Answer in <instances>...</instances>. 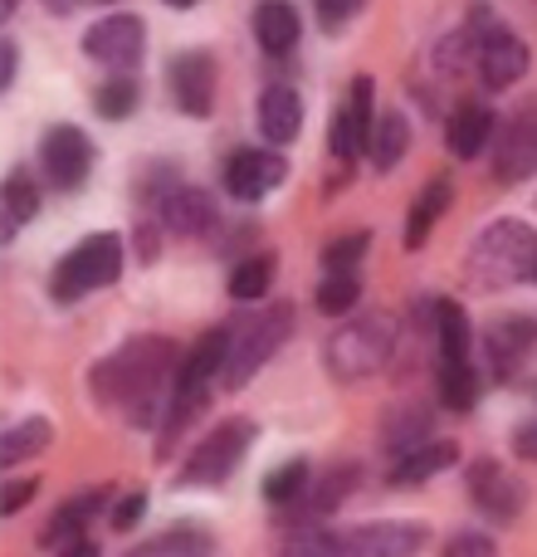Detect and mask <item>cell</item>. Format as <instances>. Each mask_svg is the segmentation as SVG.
I'll return each mask as SVG.
<instances>
[{
	"label": "cell",
	"mask_w": 537,
	"mask_h": 557,
	"mask_svg": "<svg viewBox=\"0 0 537 557\" xmlns=\"http://www.w3.org/2000/svg\"><path fill=\"white\" fill-rule=\"evenodd\" d=\"M176 382H182V352H176L172 337H127L117 352H108L93 367L88 386H93L98 406L117 411L133 425H157L172 411Z\"/></svg>",
	"instance_id": "obj_1"
},
{
	"label": "cell",
	"mask_w": 537,
	"mask_h": 557,
	"mask_svg": "<svg viewBox=\"0 0 537 557\" xmlns=\"http://www.w3.org/2000/svg\"><path fill=\"white\" fill-rule=\"evenodd\" d=\"M537 270V231L523 221H494L474 235L464 255V274L479 288H509Z\"/></svg>",
	"instance_id": "obj_2"
},
{
	"label": "cell",
	"mask_w": 537,
	"mask_h": 557,
	"mask_svg": "<svg viewBox=\"0 0 537 557\" xmlns=\"http://www.w3.org/2000/svg\"><path fill=\"white\" fill-rule=\"evenodd\" d=\"M396 347V323L386 313H362L352 323H342L327 337V372L337 382H366L372 372H382L386 357Z\"/></svg>",
	"instance_id": "obj_3"
},
{
	"label": "cell",
	"mask_w": 537,
	"mask_h": 557,
	"mask_svg": "<svg viewBox=\"0 0 537 557\" xmlns=\"http://www.w3.org/2000/svg\"><path fill=\"white\" fill-rule=\"evenodd\" d=\"M117 274H123V235L98 231V235H88V240H78L74 250L54 264L49 294H54L59 304H78V298L117 284Z\"/></svg>",
	"instance_id": "obj_4"
},
{
	"label": "cell",
	"mask_w": 537,
	"mask_h": 557,
	"mask_svg": "<svg viewBox=\"0 0 537 557\" xmlns=\"http://www.w3.org/2000/svg\"><path fill=\"white\" fill-rule=\"evenodd\" d=\"M288 333H294V308H288V304L268 308V313L240 318V323L230 327V357H225L221 382L225 386H245L268 362V357L288 343Z\"/></svg>",
	"instance_id": "obj_5"
},
{
	"label": "cell",
	"mask_w": 537,
	"mask_h": 557,
	"mask_svg": "<svg viewBox=\"0 0 537 557\" xmlns=\"http://www.w3.org/2000/svg\"><path fill=\"white\" fill-rule=\"evenodd\" d=\"M254 445V421L235 416V421H221L211 435L196 441V450L186 455L182 465V484L186 490H201V484H225L235 474V465L245 460V450Z\"/></svg>",
	"instance_id": "obj_6"
},
{
	"label": "cell",
	"mask_w": 537,
	"mask_h": 557,
	"mask_svg": "<svg viewBox=\"0 0 537 557\" xmlns=\"http://www.w3.org/2000/svg\"><path fill=\"white\" fill-rule=\"evenodd\" d=\"M93 162H98V147L84 127L74 123H54L39 143V172L54 191H78V186L93 176Z\"/></svg>",
	"instance_id": "obj_7"
},
{
	"label": "cell",
	"mask_w": 537,
	"mask_h": 557,
	"mask_svg": "<svg viewBox=\"0 0 537 557\" xmlns=\"http://www.w3.org/2000/svg\"><path fill=\"white\" fill-rule=\"evenodd\" d=\"M84 54L93 59V64H108L113 74H127V69H137L147 54V25L137 15H127V10H113V15L93 20V25L84 29Z\"/></svg>",
	"instance_id": "obj_8"
},
{
	"label": "cell",
	"mask_w": 537,
	"mask_h": 557,
	"mask_svg": "<svg viewBox=\"0 0 537 557\" xmlns=\"http://www.w3.org/2000/svg\"><path fill=\"white\" fill-rule=\"evenodd\" d=\"M464 484H470L474 509H479L489 523H519L523 509H528V484H523L519 474L503 470L499 460H474L470 474H464Z\"/></svg>",
	"instance_id": "obj_9"
},
{
	"label": "cell",
	"mask_w": 537,
	"mask_h": 557,
	"mask_svg": "<svg viewBox=\"0 0 537 557\" xmlns=\"http://www.w3.org/2000/svg\"><path fill=\"white\" fill-rule=\"evenodd\" d=\"M470 39H474V69H479L484 88H509V84H519V78L528 74L533 54L509 25L484 20V29H474Z\"/></svg>",
	"instance_id": "obj_10"
},
{
	"label": "cell",
	"mask_w": 537,
	"mask_h": 557,
	"mask_svg": "<svg viewBox=\"0 0 537 557\" xmlns=\"http://www.w3.org/2000/svg\"><path fill=\"white\" fill-rule=\"evenodd\" d=\"M494 176L503 186H519L528 176H537V98H528L523 108L509 113L499 147H494Z\"/></svg>",
	"instance_id": "obj_11"
},
{
	"label": "cell",
	"mask_w": 537,
	"mask_h": 557,
	"mask_svg": "<svg viewBox=\"0 0 537 557\" xmlns=\"http://www.w3.org/2000/svg\"><path fill=\"white\" fill-rule=\"evenodd\" d=\"M372 94H376V84H372L366 74H357V78H352V94H347L342 108L333 113V127H327V147H333V157H342V162H357V157L372 147V133H376Z\"/></svg>",
	"instance_id": "obj_12"
},
{
	"label": "cell",
	"mask_w": 537,
	"mask_h": 557,
	"mask_svg": "<svg viewBox=\"0 0 537 557\" xmlns=\"http://www.w3.org/2000/svg\"><path fill=\"white\" fill-rule=\"evenodd\" d=\"M166 84H172V98L186 117H211L215 108V84H221V69H215V54L205 49H186L166 64Z\"/></svg>",
	"instance_id": "obj_13"
},
{
	"label": "cell",
	"mask_w": 537,
	"mask_h": 557,
	"mask_svg": "<svg viewBox=\"0 0 537 557\" xmlns=\"http://www.w3.org/2000/svg\"><path fill=\"white\" fill-rule=\"evenodd\" d=\"M288 182V162L268 147H240V152L225 157V191L235 201H260L274 186Z\"/></svg>",
	"instance_id": "obj_14"
},
{
	"label": "cell",
	"mask_w": 537,
	"mask_h": 557,
	"mask_svg": "<svg viewBox=\"0 0 537 557\" xmlns=\"http://www.w3.org/2000/svg\"><path fill=\"white\" fill-rule=\"evenodd\" d=\"M430 533L421 523H362V529L342 533V557H421Z\"/></svg>",
	"instance_id": "obj_15"
},
{
	"label": "cell",
	"mask_w": 537,
	"mask_h": 557,
	"mask_svg": "<svg viewBox=\"0 0 537 557\" xmlns=\"http://www.w3.org/2000/svg\"><path fill=\"white\" fill-rule=\"evenodd\" d=\"M352 490H357V465H333L327 474H313V484L303 490V499L288 504V509H278V519L313 529L317 519H327V513L342 509V499H347Z\"/></svg>",
	"instance_id": "obj_16"
},
{
	"label": "cell",
	"mask_w": 537,
	"mask_h": 557,
	"mask_svg": "<svg viewBox=\"0 0 537 557\" xmlns=\"http://www.w3.org/2000/svg\"><path fill=\"white\" fill-rule=\"evenodd\" d=\"M157 206H162L166 231H176V235H205L215 225V201L201 186L166 182L162 191H157Z\"/></svg>",
	"instance_id": "obj_17"
},
{
	"label": "cell",
	"mask_w": 537,
	"mask_h": 557,
	"mask_svg": "<svg viewBox=\"0 0 537 557\" xmlns=\"http://www.w3.org/2000/svg\"><path fill=\"white\" fill-rule=\"evenodd\" d=\"M435 352H440V367L435 372H470V313H464L454 298H440L435 304Z\"/></svg>",
	"instance_id": "obj_18"
},
{
	"label": "cell",
	"mask_w": 537,
	"mask_h": 557,
	"mask_svg": "<svg viewBox=\"0 0 537 557\" xmlns=\"http://www.w3.org/2000/svg\"><path fill=\"white\" fill-rule=\"evenodd\" d=\"M260 133L274 147H288L303 133V98L294 84H268L260 94Z\"/></svg>",
	"instance_id": "obj_19"
},
{
	"label": "cell",
	"mask_w": 537,
	"mask_h": 557,
	"mask_svg": "<svg viewBox=\"0 0 537 557\" xmlns=\"http://www.w3.org/2000/svg\"><path fill=\"white\" fill-rule=\"evenodd\" d=\"M108 504V490H84V494H68L64 504L54 509V519L39 529V543L45 548H64V543L84 539V529L93 523V513Z\"/></svg>",
	"instance_id": "obj_20"
},
{
	"label": "cell",
	"mask_w": 537,
	"mask_h": 557,
	"mask_svg": "<svg viewBox=\"0 0 537 557\" xmlns=\"http://www.w3.org/2000/svg\"><path fill=\"white\" fill-rule=\"evenodd\" d=\"M494 127H499V117H494L489 103H460L450 113V123H445V143H450V152L460 162H474L484 152V143L494 137Z\"/></svg>",
	"instance_id": "obj_21"
},
{
	"label": "cell",
	"mask_w": 537,
	"mask_h": 557,
	"mask_svg": "<svg viewBox=\"0 0 537 557\" xmlns=\"http://www.w3.org/2000/svg\"><path fill=\"white\" fill-rule=\"evenodd\" d=\"M254 39H260L264 54H288L303 39V20L288 0H260L254 5Z\"/></svg>",
	"instance_id": "obj_22"
},
{
	"label": "cell",
	"mask_w": 537,
	"mask_h": 557,
	"mask_svg": "<svg viewBox=\"0 0 537 557\" xmlns=\"http://www.w3.org/2000/svg\"><path fill=\"white\" fill-rule=\"evenodd\" d=\"M450 196H454V182L450 176H435V182L421 186V196H415L411 206V221H405V250H425V240H430V231L440 225V215L450 211Z\"/></svg>",
	"instance_id": "obj_23"
},
{
	"label": "cell",
	"mask_w": 537,
	"mask_h": 557,
	"mask_svg": "<svg viewBox=\"0 0 537 557\" xmlns=\"http://www.w3.org/2000/svg\"><path fill=\"white\" fill-rule=\"evenodd\" d=\"M533 343H537V323L528 313L503 318V323H494L489 333H484V352H489L494 372H513V367H519V357L528 352Z\"/></svg>",
	"instance_id": "obj_24"
},
{
	"label": "cell",
	"mask_w": 537,
	"mask_h": 557,
	"mask_svg": "<svg viewBox=\"0 0 537 557\" xmlns=\"http://www.w3.org/2000/svg\"><path fill=\"white\" fill-rule=\"evenodd\" d=\"M460 460V450H454V441H425L421 450L401 455V460L391 465V474H386V484H396V490H411V484H425L430 474L450 470V465Z\"/></svg>",
	"instance_id": "obj_25"
},
{
	"label": "cell",
	"mask_w": 537,
	"mask_h": 557,
	"mask_svg": "<svg viewBox=\"0 0 537 557\" xmlns=\"http://www.w3.org/2000/svg\"><path fill=\"white\" fill-rule=\"evenodd\" d=\"M405 152H411V123H405V113H382L376 117L372 147H366L372 166L376 172H396L405 162Z\"/></svg>",
	"instance_id": "obj_26"
},
{
	"label": "cell",
	"mask_w": 537,
	"mask_h": 557,
	"mask_svg": "<svg viewBox=\"0 0 537 557\" xmlns=\"http://www.w3.org/2000/svg\"><path fill=\"white\" fill-rule=\"evenodd\" d=\"M0 206H5V240L20 231L25 221H35L39 215V182L29 176V166H15V172L5 176V186H0Z\"/></svg>",
	"instance_id": "obj_27"
},
{
	"label": "cell",
	"mask_w": 537,
	"mask_h": 557,
	"mask_svg": "<svg viewBox=\"0 0 537 557\" xmlns=\"http://www.w3.org/2000/svg\"><path fill=\"white\" fill-rule=\"evenodd\" d=\"M430 441V416L425 411H391L382 421V445L401 460V455H411V450H421V445Z\"/></svg>",
	"instance_id": "obj_28"
},
{
	"label": "cell",
	"mask_w": 537,
	"mask_h": 557,
	"mask_svg": "<svg viewBox=\"0 0 537 557\" xmlns=\"http://www.w3.org/2000/svg\"><path fill=\"white\" fill-rule=\"evenodd\" d=\"M49 441H54V425H49L45 416H29V421H20L15 431H10L5 441H0V470H15L20 460L39 455Z\"/></svg>",
	"instance_id": "obj_29"
},
{
	"label": "cell",
	"mask_w": 537,
	"mask_h": 557,
	"mask_svg": "<svg viewBox=\"0 0 537 557\" xmlns=\"http://www.w3.org/2000/svg\"><path fill=\"white\" fill-rule=\"evenodd\" d=\"M308 484H313V465L308 460H284L278 470L264 474V499L274 504V509H288V504L303 499Z\"/></svg>",
	"instance_id": "obj_30"
},
{
	"label": "cell",
	"mask_w": 537,
	"mask_h": 557,
	"mask_svg": "<svg viewBox=\"0 0 537 557\" xmlns=\"http://www.w3.org/2000/svg\"><path fill=\"white\" fill-rule=\"evenodd\" d=\"M137 103H142V88H137V78H127V74L98 84V94H93L98 117H108V123H123V117H133Z\"/></svg>",
	"instance_id": "obj_31"
},
{
	"label": "cell",
	"mask_w": 537,
	"mask_h": 557,
	"mask_svg": "<svg viewBox=\"0 0 537 557\" xmlns=\"http://www.w3.org/2000/svg\"><path fill=\"white\" fill-rule=\"evenodd\" d=\"M357 298H362V278H357V270H327L323 284H317V308H323L327 318L352 313Z\"/></svg>",
	"instance_id": "obj_32"
},
{
	"label": "cell",
	"mask_w": 537,
	"mask_h": 557,
	"mask_svg": "<svg viewBox=\"0 0 537 557\" xmlns=\"http://www.w3.org/2000/svg\"><path fill=\"white\" fill-rule=\"evenodd\" d=\"M133 557H211V533L205 529H172L162 539H152L147 548H137Z\"/></svg>",
	"instance_id": "obj_33"
},
{
	"label": "cell",
	"mask_w": 537,
	"mask_h": 557,
	"mask_svg": "<svg viewBox=\"0 0 537 557\" xmlns=\"http://www.w3.org/2000/svg\"><path fill=\"white\" fill-rule=\"evenodd\" d=\"M274 255H250V260H240L230 270V298H245V304H250V298H264L268 294V278H274Z\"/></svg>",
	"instance_id": "obj_34"
},
{
	"label": "cell",
	"mask_w": 537,
	"mask_h": 557,
	"mask_svg": "<svg viewBox=\"0 0 537 557\" xmlns=\"http://www.w3.org/2000/svg\"><path fill=\"white\" fill-rule=\"evenodd\" d=\"M435 382H440V401L450 406V411H474L479 406V376L470 372H435Z\"/></svg>",
	"instance_id": "obj_35"
},
{
	"label": "cell",
	"mask_w": 537,
	"mask_h": 557,
	"mask_svg": "<svg viewBox=\"0 0 537 557\" xmlns=\"http://www.w3.org/2000/svg\"><path fill=\"white\" fill-rule=\"evenodd\" d=\"M372 245V231H352V235H337V240L323 245V270H357V260L366 255Z\"/></svg>",
	"instance_id": "obj_36"
},
{
	"label": "cell",
	"mask_w": 537,
	"mask_h": 557,
	"mask_svg": "<svg viewBox=\"0 0 537 557\" xmlns=\"http://www.w3.org/2000/svg\"><path fill=\"white\" fill-rule=\"evenodd\" d=\"M278 557H342V539H333V533H323V529H303L284 543Z\"/></svg>",
	"instance_id": "obj_37"
},
{
	"label": "cell",
	"mask_w": 537,
	"mask_h": 557,
	"mask_svg": "<svg viewBox=\"0 0 537 557\" xmlns=\"http://www.w3.org/2000/svg\"><path fill=\"white\" fill-rule=\"evenodd\" d=\"M362 5L366 0H313V15L327 35H337V29H347L357 15H362Z\"/></svg>",
	"instance_id": "obj_38"
},
{
	"label": "cell",
	"mask_w": 537,
	"mask_h": 557,
	"mask_svg": "<svg viewBox=\"0 0 537 557\" xmlns=\"http://www.w3.org/2000/svg\"><path fill=\"white\" fill-rule=\"evenodd\" d=\"M499 548H494V539L489 533H479V529H460L450 543H445V553L440 557H494Z\"/></svg>",
	"instance_id": "obj_39"
},
{
	"label": "cell",
	"mask_w": 537,
	"mask_h": 557,
	"mask_svg": "<svg viewBox=\"0 0 537 557\" xmlns=\"http://www.w3.org/2000/svg\"><path fill=\"white\" fill-rule=\"evenodd\" d=\"M142 513H147V494H142V490H133V494H123V499L113 504L108 523H113L117 533H127V529H137V523H142Z\"/></svg>",
	"instance_id": "obj_40"
},
{
	"label": "cell",
	"mask_w": 537,
	"mask_h": 557,
	"mask_svg": "<svg viewBox=\"0 0 537 557\" xmlns=\"http://www.w3.org/2000/svg\"><path fill=\"white\" fill-rule=\"evenodd\" d=\"M39 494V480H20V484H5V494H0V513H20L29 499Z\"/></svg>",
	"instance_id": "obj_41"
},
{
	"label": "cell",
	"mask_w": 537,
	"mask_h": 557,
	"mask_svg": "<svg viewBox=\"0 0 537 557\" xmlns=\"http://www.w3.org/2000/svg\"><path fill=\"white\" fill-rule=\"evenodd\" d=\"M513 450H519L523 460H533V465H537V421L519 425V435H513Z\"/></svg>",
	"instance_id": "obj_42"
},
{
	"label": "cell",
	"mask_w": 537,
	"mask_h": 557,
	"mask_svg": "<svg viewBox=\"0 0 537 557\" xmlns=\"http://www.w3.org/2000/svg\"><path fill=\"white\" fill-rule=\"evenodd\" d=\"M0 54H5V64H0V88H10V84H15V69H20L15 39H0Z\"/></svg>",
	"instance_id": "obj_43"
},
{
	"label": "cell",
	"mask_w": 537,
	"mask_h": 557,
	"mask_svg": "<svg viewBox=\"0 0 537 557\" xmlns=\"http://www.w3.org/2000/svg\"><path fill=\"white\" fill-rule=\"evenodd\" d=\"M59 557H98V548L88 539H74V543H64V548H59Z\"/></svg>",
	"instance_id": "obj_44"
},
{
	"label": "cell",
	"mask_w": 537,
	"mask_h": 557,
	"mask_svg": "<svg viewBox=\"0 0 537 557\" xmlns=\"http://www.w3.org/2000/svg\"><path fill=\"white\" fill-rule=\"evenodd\" d=\"M20 10V0H0V20H10Z\"/></svg>",
	"instance_id": "obj_45"
},
{
	"label": "cell",
	"mask_w": 537,
	"mask_h": 557,
	"mask_svg": "<svg viewBox=\"0 0 537 557\" xmlns=\"http://www.w3.org/2000/svg\"><path fill=\"white\" fill-rule=\"evenodd\" d=\"M162 5H172V10H191L196 0H162Z\"/></svg>",
	"instance_id": "obj_46"
},
{
	"label": "cell",
	"mask_w": 537,
	"mask_h": 557,
	"mask_svg": "<svg viewBox=\"0 0 537 557\" xmlns=\"http://www.w3.org/2000/svg\"><path fill=\"white\" fill-rule=\"evenodd\" d=\"M98 5H113V0H98Z\"/></svg>",
	"instance_id": "obj_47"
},
{
	"label": "cell",
	"mask_w": 537,
	"mask_h": 557,
	"mask_svg": "<svg viewBox=\"0 0 537 557\" xmlns=\"http://www.w3.org/2000/svg\"><path fill=\"white\" fill-rule=\"evenodd\" d=\"M533 284H537V270H533Z\"/></svg>",
	"instance_id": "obj_48"
}]
</instances>
